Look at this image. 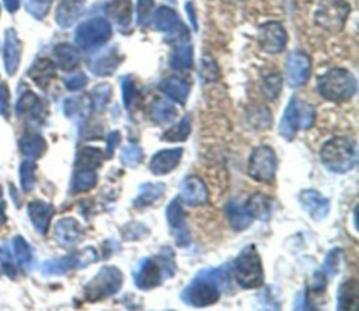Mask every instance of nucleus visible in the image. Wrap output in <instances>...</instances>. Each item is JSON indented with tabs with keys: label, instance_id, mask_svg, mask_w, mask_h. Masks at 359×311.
<instances>
[{
	"label": "nucleus",
	"instance_id": "nucleus-1",
	"mask_svg": "<svg viewBox=\"0 0 359 311\" xmlns=\"http://www.w3.org/2000/svg\"><path fill=\"white\" fill-rule=\"evenodd\" d=\"M227 266L201 271L193 282L183 290L182 300L193 307H208L215 304L225 286L229 284Z\"/></svg>",
	"mask_w": 359,
	"mask_h": 311
},
{
	"label": "nucleus",
	"instance_id": "nucleus-2",
	"mask_svg": "<svg viewBox=\"0 0 359 311\" xmlns=\"http://www.w3.org/2000/svg\"><path fill=\"white\" fill-rule=\"evenodd\" d=\"M175 269L177 266L171 248H163L159 257L145 258L140 261L134 272V281L138 289L152 290L160 286L167 277H171L175 273Z\"/></svg>",
	"mask_w": 359,
	"mask_h": 311
},
{
	"label": "nucleus",
	"instance_id": "nucleus-3",
	"mask_svg": "<svg viewBox=\"0 0 359 311\" xmlns=\"http://www.w3.org/2000/svg\"><path fill=\"white\" fill-rule=\"evenodd\" d=\"M320 158L324 167L332 173H349L358 162L356 140L348 136L332 138L323 145Z\"/></svg>",
	"mask_w": 359,
	"mask_h": 311
},
{
	"label": "nucleus",
	"instance_id": "nucleus-4",
	"mask_svg": "<svg viewBox=\"0 0 359 311\" xmlns=\"http://www.w3.org/2000/svg\"><path fill=\"white\" fill-rule=\"evenodd\" d=\"M317 88L324 100L338 104L351 100L356 95L358 84L351 72L332 69L319 79Z\"/></svg>",
	"mask_w": 359,
	"mask_h": 311
},
{
	"label": "nucleus",
	"instance_id": "nucleus-5",
	"mask_svg": "<svg viewBox=\"0 0 359 311\" xmlns=\"http://www.w3.org/2000/svg\"><path fill=\"white\" fill-rule=\"evenodd\" d=\"M236 282L243 289H256L264 284V271L261 264V257L257 251L256 245L250 244L245 247L242 253L237 256L233 262V269Z\"/></svg>",
	"mask_w": 359,
	"mask_h": 311
},
{
	"label": "nucleus",
	"instance_id": "nucleus-6",
	"mask_svg": "<svg viewBox=\"0 0 359 311\" xmlns=\"http://www.w3.org/2000/svg\"><path fill=\"white\" fill-rule=\"evenodd\" d=\"M316 119V110L310 104L301 101L293 96L281 118L280 135L286 140H293L296 134L304 129H310Z\"/></svg>",
	"mask_w": 359,
	"mask_h": 311
},
{
	"label": "nucleus",
	"instance_id": "nucleus-7",
	"mask_svg": "<svg viewBox=\"0 0 359 311\" xmlns=\"http://www.w3.org/2000/svg\"><path fill=\"white\" fill-rule=\"evenodd\" d=\"M124 275L114 265L103 266L84 288V299L90 303L106 300L121 290Z\"/></svg>",
	"mask_w": 359,
	"mask_h": 311
},
{
	"label": "nucleus",
	"instance_id": "nucleus-8",
	"mask_svg": "<svg viewBox=\"0 0 359 311\" xmlns=\"http://www.w3.org/2000/svg\"><path fill=\"white\" fill-rule=\"evenodd\" d=\"M112 37V27L103 17L90 18L82 23L75 33V42L83 51H93L103 47Z\"/></svg>",
	"mask_w": 359,
	"mask_h": 311
},
{
	"label": "nucleus",
	"instance_id": "nucleus-9",
	"mask_svg": "<svg viewBox=\"0 0 359 311\" xmlns=\"http://www.w3.org/2000/svg\"><path fill=\"white\" fill-rule=\"evenodd\" d=\"M278 170V159L271 146H258L254 147L247 166L249 175L262 184H273Z\"/></svg>",
	"mask_w": 359,
	"mask_h": 311
},
{
	"label": "nucleus",
	"instance_id": "nucleus-10",
	"mask_svg": "<svg viewBox=\"0 0 359 311\" xmlns=\"http://www.w3.org/2000/svg\"><path fill=\"white\" fill-rule=\"evenodd\" d=\"M351 8L345 0H323L314 12V23L323 29L337 33L349 17Z\"/></svg>",
	"mask_w": 359,
	"mask_h": 311
},
{
	"label": "nucleus",
	"instance_id": "nucleus-11",
	"mask_svg": "<svg viewBox=\"0 0 359 311\" xmlns=\"http://www.w3.org/2000/svg\"><path fill=\"white\" fill-rule=\"evenodd\" d=\"M151 24L156 31H162V33L169 34L167 41L170 44L177 42L182 45L183 42H187L190 40L188 29L184 27L182 20H180L178 14L170 8H159L151 16Z\"/></svg>",
	"mask_w": 359,
	"mask_h": 311
},
{
	"label": "nucleus",
	"instance_id": "nucleus-12",
	"mask_svg": "<svg viewBox=\"0 0 359 311\" xmlns=\"http://www.w3.org/2000/svg\"><path fill=\"white\" fill-rule=\"evenodd\" d=\"M97 260H99L97 251L95 250L93 247H87L82 251L72 253V254L59 258V260L47 261L42 265V272L45 275H64L69 271L87 268L88 265L97 262Z\"/></svg>",
	"mask_w": 359,
	"mask_h": 311
},
{
	"label": "nucleus",
	"instance_id": "nucleus-13",
	"mask_svg": "<svg viewBox=\"0 0 359 311\" xmlns=\"http://www.w3.org/2000/svg\"><path fill=\"white\" fill-rule=\"evenodd\" d=\"M288 42V34L278 21L265 23L258 28V45L267 53H281Z\"/></svg>",
	"mask_w": 359,
	"mask_h": 311
},
{
	"label": "nucleus",
	"instance_id": "nucleus-14",
	"mask_svg": "<svg viewBox=\"0 0 359 311\" xmlns=\"http://www.w3.org/2000/svg\"><path fill=\"white\" fill-rule=\"evenodd\" d=\"M166 217L167 223L171 230V233L175 237V242L178 247H187L191 242V233L188 230L186 216H184V209H183V202L180 199V197L174 198L167 209H166Z\"/></svg>",
	"mask_w": 359,
	"mask_h": 311
},
{
	"label": "nucleus",
	"instance_id": "nucleus-15",
	"mask_svg": "<svg viewBox=\"0 0 359 311\" xmlns=\"http://www.w3.org/2000/svg\"><path fill=\"white\" fill-rule=\"evenodd\" d=\"M312 72V62L309 56L301 51H295L286 60V79L292 87L304 86Z\"/></svg>",
	"mask_w": 359,
	"mask_h": 311
},
{
	"label": "nucleus",
	"instance_id": "nucleus-16",
	"mask_svg": "<svg viewBox=\"0 0 359 311\" xmlns=\"http://www.w3.org/2000/svg\"><path fill=\"white\" fill-rule=\"evenodd\" d=\"M180 199L188 206L205 205L209 199V192L203 181L197 175H188L180 186Z\"/></svg>",
	"mask_w": 359,
	"mask_h": 311
},
{
	"label": "nucleus",
	"instance_id": "nucleus-17",
	"mask_svg": "<svg viewBox=\"0 0 359 311\" xmlns=\"http://www.w3.org/2000/svg\"><path fill=\"white\" fill-rule=\"evenodd\" d=\"M16 111L18 116H25L36 123H44L48 114L45 104L33 91L24 92L16 105Z\"/></svg>",
	"mask_w": 359,
	"mask_h": 311
},
{
	"label": "nucleus",
	"instance_id": "nucleus-18",
	"mask_svg": "<svg viewBox=\"0 0 359 311\" xmlns=\"http://www.w3.org/2000/svg\"><path fill=\"white\" fill-rule=\"evenodd\" d=\"M183 153L184 150L182 147L160 150L152 158L151 164H149V170L152 171L153 175H166L180 166Z\"/></svg>",
	"mask_w": 359,
	"mask_h": 311
},
{
	"label": "nucleus",
	"instance_id": "nucleus-19",
	"mask_svg": "<svg viewBox=\"0 0 359 311\" xmlns=\"http://www.w3.org/2000/svg\"><path fill=\"white\" fill-rule=\"evenodd\" d=\"M121 62L123 58L119 56L116 48H110L88 60V68L97 77H108L115 73Z\"/></svg>",
	"mask_w": 359,
	"mask_h": 311
},
{
	"label": "nucleus",
	"instance_id": "nucleus-20",
	"mask_svg": "<svg viewBox=\"0 0 359 311\" xmlns=\"http://www.w3.org/2000/svg\"><path fill=\"white\" fill-rule=\"evenodd\" d=\"M83 237L84 232L80 223L73 219V217H64L55 226V238L59 244L66 248L77 245L83 240Z\"/></svg>",
	"mask_w": 359,
	"mask_h": 311
},
{
	"label": "nucleus",
	"instance_id": "nucleus-21",
	"mask_svg": "<svg viewBox=\"0 0 359 311\" xmlns=\"http://www.w3.org/2000/svg\"><path fill=\"white\" fill-rule=\"evenodd\" d=\"M299 202L314 221H323L330 212V201L314 190H305L299 195Z\"/></svg>",
	"mask_w": 359,
	"mask_h": 311
},
{
	"label": "nucleus",
	"instance_id": "nucleus-22",
	"mask_svg": "<svg viewBox=\"0 0 359 311\" xmlns=\"http://www.w3.org/2000/svg\"><path fill=\"white\" fill-rule=\"evenodd\" d=\"M28 216L29 221L34 225L36 230L40 234H47L51 226L52 216L55 213V209L52 205L42 202V201H34L28 203Z\"/></svg>",
	"mask_w": 359,
	"mask_h": 311
},
{
	"label": "nucleus",
	"instance_id": "nucleus-23",
	"mask_svg": "<svg viewBox=\"0 0 359 311\" xmlns=\"http://www.w3.org/2000/svg\"><path fill=\"white\" fill-rule=\"evenodd\" d=\"M84 5H86V0H61V3H59L55 14V20L58 25L61 28L72 27L82 16L84 10Z\"/></svg>",
	"mask_w": 359,
	"mask_h": 311
},
{
	"label": "nucleus",
	"instance_id": "nucleus-24",
	"mask_svg": "<svg viewBox=\"0 0 359 311\" xmlns=\"http://www.w3.org/2000/svg\"><path fill=\"white\" fill-rule=\"evenodd\" d=\"M166 194V185L163 182H146L139 186L136 198L134 199V206L136 209L151 208L160 202Z\"/></svg>",
	"mask_w": 359,
	"mask_h": 311
},
{
	"label": "nucleus",
	"instance_id": "nucleus-25",
	"mask_svg": "<svg viewBox=\"0 0 359 311\" xmlns=\"http://www.w3.org/2000/svg\"><path fill=\"white\" fill-rule=\"evenodd\" d=\"M28 77L32 79L40 88L45 90L56 77V65L48 58L37 59L28 71Z\"/></svg>",
	"mask_w": 359,
	"mask_h": 311
},
{
	"label": "nucleus",
	"instance_id": "nucleus-26",
	"mask_svg": "<svg viewBox=\"0 0 359 311\" xmlns=\"http://www.w3.org/2000/svg\"><path fill=\"white\" fill-rule=\"evenodd\" d=\"M3 56H5L6 72L10 76H13L18 69L20 58H21V44H20V40L17 37V33L13 28L6 31Z\"/></svg>",
	"mask_w": 359,
	"mask_h": 311
},
{
	"label": "nucleus",
	"instance_id": "nucleus-27",
	"mask_svg": "<svg viewBox=\"0 0 359 311\" xmlns=\"http://www.w3.org/2000/svg\"><path fill=\"white\" fill-rule=\"evenodd\" d=\"M106 13L119 28L124 29L132 23L134 5L131 0H111L106 6Z\"/></svg>",
	"mask_w": 359,
	"mask_h": 311
},
{
	"label": "nucleus",
	"instance_id": "nucleus-28",
	"mask_svg": "<svg viewBox=\"0 0 359 311\" xmlns=\"http://www.w3.org/2000/svg\"><path fill=\"white\" fill-rule=\"evenodd\" d=\"M245 209L253 219L267 222L273 214V199L265 194L256 192L247 199Z\"/></svg>",
	"mask_w": 359,
	"mask_h": 311
},
{
	"label": "nucleus",
	"instance_id": "nucleus-29",
	"mask_svg": "<svg viewBox=\"0 0 359 311\" xmlns=\"http://www.w3.org/2000/svg\"><path fill=\"white\" fill-rule=\"evenodd\" d=\"M159 90L174 103L184 105L188 100L191 86L178 77H169L159 84Z\"/></svg>",
	"mask_w": 359,
	"mask_h": 311
},
{
	"label": "nucleus",
	"instance_id": "nucleus-30",
	"mask_svg": "<svg viewBox=\"0 0 359 311\" xmlns=\"http://www.w3.org/2000/svg\"><path fill=\"white\" fill-rule=\"evenodd\" d=\"M18 147L25 158H28L29 160H36L42 158L44 153L47 151L48 145L40 134L29 131L20 138Z\"/></svg>",
	"mask_w": 359,
	"mask_h": 311
},
{
	"label": "nucleus",
	"instance_id": "nucleus-31",
	"mask_svg": "<svg viewBox=\"0 0 359 311\" xmlns=\"http://www.w3.org/2000/svg\"><path fill=\"white\" fill-rule=\"evenodd\" d=\"M97 181H99V175L96 169L75 166L73 177H72V192L82 194L93 190L97 185Z\"/></svg>",
	"mask_w": 359,
	"mask_h": 311
},
{
	"label": "nucleus",
	"instance_id": "nucleus-32",
	"mask_svg": "<svg viewBox=\"0 0 359 311\" xmlns=\"http://www.w3.org/2000/svg\"><path fill=\"white\" fill-rule=\"evenodd\" d=\"M56 64L65 72H73L80 65V53L71 44H59L53 49Z\"/></svg>",
	"mask_w": 359,
	"mask_h": 311
},
{
	"label": "nucleus",
	"instance_id": "nucleus-33",
	"mask_svg": "<svg viewBox=\"0 0 359 311\" xmlns=\"http://www.w3.org/2000/svg\"><path fill=\"white\" fill-rule=\"evenodd\" d=\"M358 299H359L358 281H355V279H349V281H345L338 289L337 308L341 311H355L358 306Z\"/></svg>",
	"mask_w": 359,
	"mask_h": 311
},
{
	"label": "nucleus",
	"instance_id": "nucleus-34",
	"mask_svg": "<svg viewBox=\"0 0 359 311\" xmlns=\"http://www.w3.org/2000/svg\"><path fill=\"white\" fill-rule=\"evenodd\" d=\"M225 213L227 216V221H229L232 229L236 230V232H243V230L249 229L251 226L253 221H254L253 217L246 212L245 206L237 205V202H234V201H230L226 205Z\"/></svg>",
	"mask_w": 359,
	"mask_h": 311
},
{
	"label": "nucleus",
	"instance_id": "nucleus-35",
	"mask_svg": "<svg viewBox=\"0 0 359 311\" xmlns=\"http://www.w3.org/2000/svg\"><path fill=\"white\" fill-rule=\"evenodd\" d=\"M92 100L88 95L73 96L65 100L64 103V112L68 118H86L92 112Z\"/></svg>",
	"mask_w": 359,
	"mask_h": 311
},
{
	"label": "nucleus",
	"instance_id": "nucleus-36",
	"mask_svg": "<svg viewBox=\"0 0 359 311\" xmlns=\"http://www.w3.org/2000/svg\"><path fill=\"white\" fill-rule=\"evenodd\" d=\"M151 115L153 122L158 123V125H169V123H171L177 118L178 110L171 101L164 99H158L152 104Z\"/></svg>",
	"mask_w": 359,
	"mask_h": 311
},
{
	"label": "nucleus",
	"instance_id": "nucleus-37",
	"mask_svg": "<svg viewBox=\"0 0 359 311\" xmlns=\"http://www.w3.org/2000/svg\"><path fill=\"white\" fill-rule=\"evenodd\" d=\"M103 159L104 154L99 147H82L77 154H76V162L75 166H82V167H92V169H99L103 166Z\"/></svg>",
	"mask_w": 359,
	"mask_h": 311
},
{
	"label": "nucleus",
	"instance_id": "nucleus-38",
	"mask_svg": "<svg viewBox=\"0 0 359 311\" xmlns=\"http://www.w3.org/2000/svg\"><path fill=\"white\" fill-rule=\"evenodd\" d=\"M194 51L191 45H178L171 53L170 65L175 71H188L193 68Z\"/></svg>",
	"mask_w": 359,
	"mask_h": 311
},
{
	"label": "nucleus",
	"instance_id": "nucleus-39",
	"mask_svg": "<svg viewBox=\"0 0 359 311\" xmlns=\"http://www.w3.org/2000/svg\"><path fill=\"white\" fill-rule=\"evenodd\" d=\"M191 134V116L186 115L174 127L163 134L162 140L164 142H186Z\"/></svg>",
	"mask_w": 359,
	"mask_h": 311
},
{
	"label": "nucleus",
	"instance_id": "nucleus-40",
	"mask_svg": "<svg viewBox=\"0 0 359 311\" xmlns=\"http://www.w3.org/2000/svg\"><path fill=\"white\" fill-rule=\"evenodd\" d=\"M12 247H13L16 264L25 269L29 268V265L33 262V253H32V247L28 245V242L21 236H16L13 238Z\"/></svg>",
	"mask_w": 359,
	"mask_h": 311
},
{
	"label": "nucleus",
	"instance_id": "nucleus-41",
	"mask_svg": "<svg viewBox=\"0 0 359 311\" xmlns=\"http://www.w3.org/2000/svg\"><path fill=\"white\" fill-rule=\"evenodd\" d=\"M88 96H90V100H92L93 110L100 112V111H104V108L110 103L111 96H112V88L110 84L103 83V84L96 86Z\"/></svg>",
	"mask_w": 359,
	"mask_h": 311
},
{
	"label": "nucleus",
	"instance_id": "nucleus-42",
	"mask_svg": "<svg viewBox=\"0 0 359 311\" xmlns=\"http://www.w3.org/2000/svg\"><path fill=\"white\" fill-rule=\"evenodd\" d=\"M37 164L34 160H25L20 166V184L24 192H32L37 181Z\"/></svg>",
	"mask_w": 359,
	"mask_h": 311
},
{
	"label": "nucleus",
	"instance_id": "nucleus-43",
	"mask_svg": "<svg viewBox=\"0 0 359 311\" xmlns=\"http://www.w3.org/2000/svg\"><path fill=\"white\" fill-rule=\"evenodd\" d=\"M143 162V149L136 143H128L121 149V163L125 167L136 169Z\"/></svg>",
	"mask_w": 359,
	"mask_h": 311
},
{
	"label": "nucleus",
	"instance_id": "nucleus-44",
	"mask_svg": "<svg viewBox=\"0 0 359 311\" xmlns=\"http://www.w3.org/2000/svg\"><path fill=\"white\" fill-rule=\"evenodd\" d=\"M344 261V251L341 248H333L327 253L325 260H324V273L330 277L336 276L340 272V268Z\"/></svg>",
	"mask_w": 359,
	"mask_h": 311
},
{
	"label": "nucleus",
	"instance_id": "nucleus-45",
	"mask_svg": "<svg viewBox=\"0 0 359 311\" xmlns=\"http://www.w3.org/2000/svg\"><path fill=\"white\" fill-rule=\"evenodd\" d=\"M282 90V77L278 73L267 75L262 79V91L269 100H277Z\"/></svg>",
	"mask_w": 359,
	"mask_h": 311
},
{
	"label": "nucleus",
	"instance_id": "nucleus-46",
	"mask_svg": "<svg viewBox=\"0 0 359 311\" xmlns=\"http://www.w3.org/2000/svg\"><path fill=\"white\" fill-rule=\"evenodd\" d=\"M52 5V0H27V12L37 20L47 17Z\"/></svg>",
	"mask_w": 359,
	"mask_h": 311
},
{
	"label": "nucleus",
	"instance_id": "nucleus-47",
	"mask_svg": "<svg viewBox=\"0 0 359 311\" xmlns=\"http://www.w3.org/2000/svg\"><path fill=\"white\" fill-rule=\"evenodd\" d=\"M153 8H155L153 0H138V5H136V23H138V25L143 27L145 24H147V21L151 20Z\"/></svg>",
	"mask_w": 359,
	"mask_h": 311
},
{
	"label": "nucleus",
	"instance_id": "nucleus-48",
	"mask_svg": "<svg viewBox=\"0 0 359 311\" xmlns=\"http://www.w3.org/2000/svg\"><path fill=\"white\" fill-rule=\"evenodd\" d=\"M136 99V84L131 76L123 79V100L127 110H131Z\"/></svg>",
	"mask_w": 359,
	"mask_h": 311
},
{
	"label": "nucleus",
	"instance_id": "nucleus-49",
	"mask_svg": "<svg viewBox=\"0 0 359 311\" xmlns=\"http://www.w3.org/2000/svg\"><path fill=\"white\" fill-rule=\"evenodd\" d=\"M0 264H2V268H3L5 273H8L10 277L16 276V273H17V264L14 262L8 245L0 247Z\"/></svg>",
	"mask_w": 359,
	"mask_h": 311
},
{
	"label": "nucleus",
	"instance_id": "nucleus-50",
	"mask_svg": "<svg viewBox=\"0 0 359 311\" xmlns=\"http://www.w3.org/2000/svg\"><path fill=\"white\" fill-rule=\"evenodd\" d=\"M201 76L208 82L219 79V69L211 58H203V60H201Z\"/></svg>",
	"mask_w": 359,
	"mask_h": 311
},
{
	"label": "nucleus",
	"instance_id": "nucleus-51",
	"mask_svg": "<svg viewBox=\"0 0 359 311\" xmlns=\"http://www.w3.org/2000/svg\"><path fill=\"white\" fill-rule=\"evenodd\" d=\"M87 82H88L87 76L83 72H77L65 79V86L71 91H77V90H82L87 84Z\"/></svg>",
	"mask_w": 359,
	"mask_h": 311
},
{
	"label": "nucleus",
	"instance_id": "nucleus-52",
	"mask_svg": "<svg viewBox=\"0 0 359 311\" xmlns=\"http://www.w3.org/2000/svg\"><path fill=\"white\" fill-rule=\"evenodd\" d=\"M121 143V134L118 131H112L108 138H107V151H106V158L111 159L114 156L115 149L118 147V145Z\"/></svg>",
	"mask_w": 359,
	"mask_h": 311
},
{
	"label": "nucleus",
	"instance_id": "nucleus-53",
	"mask_svg": "<svg viewBox=\"0 0 359 311\" xmlns=\"http://www.w3.org/2000/svg\"><path fill=\"white\" fill-rule=\"evenodd\" d=\"M9 88L5 83H0V112L3 116H9Z\"/></svg>",
	"mask_w": 359,
	"mask_h": 311
},
{
	"label": "nucleus",
	"instance_id": "nucleus-54",
	"mask_svg": "<svg viewBox=\"0 0 359 311\" xmlns=\"http://www.w3.org/2000/svg\"><path fill=\"white\" fill-rule=\"evenodd\" d=\"M5 6H6L8 12L14 13L20 8V0H5Z\"/></svg>",
	"mask_w": 359,
	"mask_h": 311
},
{
	"label": "nucleus",
	"instance_id": "nucleus-55",
	"mask_svg": "<svg viewBox=\"0 0 359 311\" xmlns=\"http://www.w3.org/2000/svg\"><path fill=\"white\" fill-rule=\"evenodd\" d=\"M8 221L6 217V203L0 199V226H3Z\"/></svg>",
	"mask_w": 359,
	"mask_h": 311
},
{
	"label": "nucleus",
	"instance_id": "nucleus-56",
	"mask_svg": "<svg viewBox=\"0 0 359 311\" xmlns=\"http://www.w3.org/2000/svg\"><path fill=\"white\" fill-rule=\"evenodd\" d=\"M187 12H188V16H190V20L193 21V27L194 29H197V20H195V13H194V6L191 3L187 5Z\"/></svg>",
	"mask_w": 359,
	"mask_h": 311
},
{
	"label": "nucleus",
	"instance_id": "nucleus-57",
	"mask_svg": "<svg viewBox=\"0 0 359 311\" xmlns=\"http://www.w3.org/2000/svg\"><path fill=\"white\" fill-rule=\"evenodd\" d=\"M2 194H3V190H2V186H0V198H2Z\"/></svg>",
	"mask_w": 359,
	"mask_h": 311
}]
</instances>
